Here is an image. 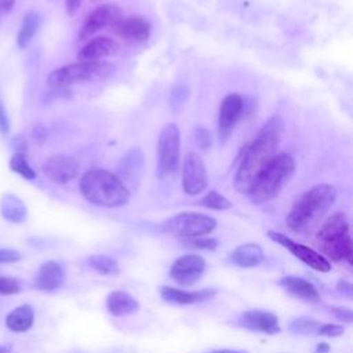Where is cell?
<instances>
[{"mask_svg": "<svg viewBox=\"0 0 353 353\" xmlns=\"http://www.w3.org/2000/svg\"><path fill=\"white\" fill-rule=\"evenodd\" d=\"M11 350V346H0V353H10Z\"/></svg>", "mask_w": 353, "mask_h": 353, "instance_id": "cell-45", "label": "cell"}, {"mask_svg": "<svg viewBox=\"0 0 353 353\" xmlns=\"http://www.w3.org/2000/svg\"><path fill=\"white\" fill-rule=\"evenodd\" d=\"M284 132V123L274 114L261 127L254 141L244 148L239 168L234 175V188L241 194H248L255 179L269 161L277 154V148Z\"/></svg>", "mask_w": 353, "mask_h": 353, "instance_id": "cell-1", "label": "cell"}, {"mask_svg": "<svg viewBox=\"0 0 353 353\" xmlns=\"http://www.w3.org/2000/svg\"><path fill=\"white\" fill-rule=\"evenodd\" d=\"M21 259V254L15 250L0 248V263H12Z\"/></svg>", "mask_w": 353, "mask_h": 353, "instance_id": "cell-37", "label": "cell"}, {"mask_svg": "<svg viewBox=\"0 0 353 353\" xmlns=\"http://www.w3.org/2000/svg\"><path fill=\"white\" fill-rule=\"evenodd\" d=\"M320 321L316 319H309V317H301V319H295L290 323V330L292 332H298V334H312L316 332L317 328L320 327Z\"/></svg>", "mask_w": 353, "mask_h": 353, "instance_id": "cell-29", "label": "cell"}, {"mask_svg": "<svg viewBox=\"0 0 353 353\" xmlns=\"http://www.w3.org/2000/svg\"><path fill=\"white\" fill-rule=\"evenodd\" d=\"M316 243L327 259L353 263V241L346 214L335 212L330 215L317 230Z\"/></svg>", "mask_w": 353, "mask_h": 353, "instance_id": "cell-4", "label": "cell"}, {"mask_svg": "<svg viewBox=\"0 0 353 353\" xmlns=\"http://www.w3.org/2000/svg\"><path fill=\"white\" fill-rule=\"evenodd\" d=\"M205 270V261L197 254L179 256L170 268V277L179 285L189 287L200 280Z\"/></svg>", "mask_w": 353, "mask_h": 353, "instance_id": "cell-12", "label": "cell"}, {"mask_svg": "<svg viewBox=\"0 0 353 353\" xmlns=\"http://www.w3.org/2000/svg\"><path fill=\"white\" fill-rule=\"evenodd\" d=\"M200 204L205 208L210 210H215V211H223V210H229L232 208V201L225 197L223 194H221L216 190H210L201 200Z\"/></svg>", "mask_w": 353, "mask_h": 353, "instance_id": "cell-28", "label": "cell"}, {"mask_svg": "<svg viewBox=\"0 0 353 353\" xmlns=\"http://www.w3.org/2000/svg\"><path fill=\"white\" fill-rule=\"evenodd\" d=\"M216 226V221L201 212H179L161 223V230L167 234L183 239L201 237L211 233Z\"/></svg>", "mask_w": 353, "mask_h": 353, "instance_id": "cell-8", "label": "cell"}, {"mask_svg": "<svg viewBox=\"0 0 353 353\" xmlns=\"http://www.w3.org/2000/svg\"><path fill=\"white\" fill-rule=\"evenodd\" d=\"M21 284L18 280L12 279V277H4L0 276V294L3 295H12V294H18L21 291Z\"/></svg>", "mask_w": 353, "mask_h": 353, "instance_id": "cell-32", "label": "cell"}, {"mask_svg": "<svg viewBox=\"0 0 353 353\" xmlns=\"http://www.w3.org/2000/svg\"><path fill=\"white\" fill-rule=\"evenodd\" d=\"M88 263L90 266L101 273V274H106V276H116L120 273V268L119 263L114 258L109 256V255H103V254H95L91 255L88 258Z\"/></svg>", "mask_w": 353, "mask_h": 353, "instance_id": "cell-26", "label": "cell"}, {"mask_svg": "<svg viewBox=\"0 0 353 353\" xmlns=\"http://www.w3.org/2000/svg\"><path fill=\"white\" fill-rule=\"evenodd\" d=\"M336 199V189L330 183H320L302 193L290 210L285 223L290 230L306 234L312 232Z\"/></svg>", "mask_w": 353, "mask_h": 353, "instance_id": "cell-2", "label": "cell"}, {"mask_svg": "<svg viewBox=\"0 0 353 353\" xmlns=\"http://www.w3.org/2000/svg\"><path fill=\"white\" fill-rule=\"evenodd\" d=\"M117 50L119 44L114 39L108 36H97L87 40V43L77 52V59L81 62H98L116 54Z\"/></svg>", "mask_w": 353, "mask_h": 353, "instance_id": "cell-17", "label": "cell"}, {"mask_svg": "<svg viewBox=\"0 0 353 353\" xmlns=\"http://www.w3.org/2000/svg\"><path fill=\"white\" fill-rule=\"evenodd\" d=\"M123 18L121 8L114 3H105L95 7L84 19L79 37L80 40H88L106 26H114Z\"/></svg>", "mask_w": 353, "mask_h": 353, "instance_id": "cell-10", "label": "cell"}, {"mask_svg": "<svg viewBox=\"0 0 353 353\" xmlns=\"http://www.w3.org/2000/svg\"><path fill=\"white\" fill-rule=\"evenodd\" d=\"M194 142L200 150H208L212 146V137L211 132L205 127H196L193 131Z\"/></svg>", "mask_w": 353, "mask_h": 353, "instance_id": "cell-31", "label": "cell"}, {"mask_svg": "<svg viewBox=\"0 0 353 353\" xmlns=\"http://www.w3.org/2000/svg\"><path fill=\"white\" fill-rule=\"evenodd\" d=\"M188 98H189V88H188V85H185V84L175 85L172 88V91H171V99H170L172 110L182 109L185 102L188 101Z\"/></svg>", "mask_w": 353, "mask_h": 353, "instance_id": "cell-30", "label": "cell"}, {"mask_svg": "<svg viewBox=\"0 0 353 353\" xmlns=\"http://www.w3.org/2000/svg\"><path fill=\"white\" fill-rule=\"evenodd\" d=\"M295 172V160L288 153H277L255 179L248 196L256 204L273 200Z\"/></svg>", "mask_w": 353, "mask_h": 353, "instance_id": "cell-5", "label": "cell"}, {"mask_svg": "<svg viewBox=\"0 0 353 353\" xmlns=\"http://www.w3.org/2000/svg\"><path fill=\"white\" fill-rule=\"evenodd\" d=\"M113 30L123 40L130 43H145L150 37V22L142 15H131L121 18L114 26Z\"/></svg>", "mask_w": 353, "mask_h": 353, "instance_id": "cell-15", "label": "cell"}, {"mask_svg": "<svg viewBox=\"0 0 353 353\" xmlns=\"http://www.w3.org/2000/svg\"><path fill=\"white\" fill-rule=\"evenodd\" d=\"M229 261L239 268H254L263 261V250L255 243L241 244L230 252Z\"/></svg>", "mask_w": 353, "mask_h": 353, "instance_id": "cell-21", "label": "cell"}, {"mask_svg": "<svg viewBox=\"0 0 353 353\" xmlns=\"http://www.w3.org/2000/svg\"><path fill=\"white\" fill-rule=\"evenodd\" d=\"M181 160V131L175 123L165 124L157 137V175L167 178L175 174Z\"/></svg>", "mask_w": 353, "mask_h": 353, "instance_id": "cell-7", "label": "cell"}, {"mask_svg": "<svg viewBox=\"0 0 353 353\" xmlns=\"http://www.w3.org/2000/svg\"><path fill=\"white\" fill-rule=\"evenodd\" d=\"M80 192L87 201L105 208L123 207L130 200V190L121 178L105 168L85 171L80 178Z\"/></svg>", "mask_w": 353, "mask_h": 353, "instance_id": "cell-3", "label": "cell"}, {"mask_svg": "<svg viewBox=\"0 0 353 353\" xmlns=\"http://www.w3.org/2000/svg\"><path fill=\"white\" fill-rule=\"evenodd\" d=\"M208 353H247L244 350H233V349H216V350H211Z\"/></svg>", "mask_w": 353, "mask_h": 353, "instance_id": "cell-44", "label": "cell"}, {"mask_svg": "<svg viewBox=\"0 0 353 353\" xmlns=\"http://www.w3.org/2000/svg\"><path fill=\"white\" fill-rule=\"evenodd\" d=\"M44 175L59 185L73 181L79 174V163L66 154H54L43 164Z\"/></svg>", "mask_w": 353, "mask_h": 353, "instance_id": "cell-14", "label": "cell"}, {"mask_svg": "<svg viewBox=\"0 0 353 353\" xmlns=\"http://www.w3.org/2000/svg\"><path fill=\"white\" fill-rule=\"evenodd\" d=\"M14 4H15V0H0V11L7 14L12 10Z\"/></svg>", "mask_w": 353, "mask_h": 353, "instance_id": "cell-42", "label": "cell"}, {"mask_svg": "<svg viewBox=\"0 0 353 353\" xmlns=\"http://www.w3.org/2000/svg\"><path fill=\"white\" fill-rule=\"evenodd\" d=\"M114 69L110 62L79 61L52 70L47 77V83L51 88H69L73 84L105 80L113 74Z\"/></svg>", "mask_w": 353, "mask_h": 353, "instance_id": "cell-6", "label": "cell"}, {"mask_svg": "<svg viewBox=\"0 0 353 353\" xmlns=\"http://www.w3.org/2000/svg\"><path fill=\"white\" fill-rule=\"evenodd\" d=\"M65 270L62 265L55 261H47L40 265L36 276H34V285L36 288L51 292L58 290L65 281Z\"/></svg>", "mask_w": 353, "mask_h": 353, "instance_id": "cell-19", "label": "cell"}, {"mask_svg": "<svg viewBox=\"0 0 353 353\" xmlns=\"http://www.w3.org/2000/svg\"><path fill=\"white\" fill-rule=\"evenodd\" d=\"M216 294L214 288H204L197 291H186L175 287L164 285L160 288V295L164 301L175 305H193L211 299Z\"/></svg>", "mask_w": 353, "mask_h": 353, "instance_id": "cell-18", "label": "cell"}, {"mask_svg": "<svg viewBox=\"0 0 353 353\" xmlns=\"http://www.w3.org/2000/svg\"><path fill=\"white\" fill-rule=\"evenodd\" d=\"M343 331H345L343 325L327 323V324H320L316 334L321 335V336H327V338H336V336H341L343 334Z\"/></svg>", "mask_w": 353, "mask_h": 353, "instance_id": "cell-33", "label": "cell"}, {"mask_svg": "<svg viewBox=\"0 0 353 353\" xmlns=\"http://www.w3.org/2000/svg\"><path fill=\"white\" fill-rule=\"evenodd\" d=\"M188 244L193 248H199V250H215L218 247V240L212 239V237H194V239H189Z\"/></svg>", "mask_w": 353, "mask_h": 353, "instance_id": "cell-34", "label": "cell"}, {"mask_svg": "<svg viewBox=\"0 0 353 353\" xmlns=\"http://www.w3.org/2000/svg\"><path fill=\"white\" fill-rule=\"evenodd\" d=\"M239 324L255 332H263L269 335L280 332V324H279L277 316L265 310L251 309V310L243 312V314L239 319Z\"/></svg>", "mask_w": 353, "mask_h": 353, "instance_id": "cell-16", "label": "cell"}, {"mask_svg": "<svg viewBox=\"0 0 353 353\" xmlns=\"http://www.w3.org/2000/svg\"><path fill=\"white\" fill-rule=\"evenodd\" d=\"M268 237L270 240H273L274 243L280 244L281 247L287 248L295 258H298L299 261H302L305 265L310 266L312 269L321 272V273H327L331 270V262L323 256V254L314 251L313 248L296 243L292 239H290L288 236L280 233V232H274V230H269L268 232Z\"/></svg>", "mask_w": 353, "mask_h": 353, "instance_id": "cell-9", "label": "cell"}, {"mask_svg": "<svg viewBox=\"0 0 353 353\" xmlns=\"http://www.w3.org/2000/svg\"><path fill=\"white\" fill-rule=\"evenodd\" d=\"M30 137L33 139V142L36 145H43L46 141H47V137H48V131L46 128L44 124L41 123H37L32 127V131H30Z\"/></svg>", "mask_w": 353, "mask_h": 353, "instance_id": "cell-35", "label": "cell"}, {"mask_svg": "<svg viewBox=\"0 0 353 353\" xmlns=\"http://www.w3.org/2000/svg\"><path fill=\"white\" fill-rule=\"evenodd\" d=\"M41 25V17L36 11H28L23 15L21 22L18 34H17V46L18 48H25L36 36L39 28Z\"/></svg>", "mask_w": 353, "mask_h": 353, "instance_id": "cell-25", "label": "cell"}, {"mask_svg": "<svg viewBox=\"0 0 353 353\" xmlns=\"http://www.w3.org/2000/svg\"><path fill=\"white\" fill-rule=\"evenodd\" d=\"M0 132L6 137L10 132V120L4 106L0 103Z\"/></svg>", "mask_w": 353, "mask_h": 353, "instance_id": "cell-38", "label": "cell"}, {"mask_svg": "<svg viewBox=\"0 0 353 353\" xmlns=\"http://www.w3.org/2000/svg\"><path fill=\"white\" fill-rule=\"evenodd\" d=\"M106 309L113 316H127L139 309L138 301L125 291H112L106 296Z\"/></svg>", "mask_w": 353, "mask_h": 353, "instance_id": "cell-22", "label": "cell"}, {"mask_svg": "<svg viewBox=\"0 0 353 353\" xmlns=\"http://www.w3.org/2000/svg\"><path fill=\"white\" fill-rule=\"evenodd\" d=\"M83 0H65V10L69 17H73L81 7Z\"/></svg>", "mask_w": 353, "mask_h": 353, "instance_id": "cell-39", "label": "cell"}, {"mask_svg": "<svg viewBox=\"0 0 353 353\" xmlns=\"http://www.w3.org/2000/svg\"><path fill=\"white\" fill-rule=\"evenodd\" d=\"M34 321V312L30 305H21L12 309L6 317V325L12 332L28 331Z\"/></svg>", "mask_w": 353, "mask_h": 353, "instance_id": "cell-24", "label": "cell"}, {"mask_svg": "<svg viewBox=\"0 0 353 353\" xmlns=\"http://www.w3.org/2000/svg\"><path fill=\"white\" fill-rule=\"evenodd\" d=\"M0 214L11 223H21L28 216V208L21 197L12 193H4L0 197Z\"/></svg>", "mask_w": 353, "mask_h": 353, "instance_id": "cell-23", "label": "cell"}, {"mask_svg": "<svg viewBox=\"0 0 353 353\" xmlns=\"http://www.w3.org/2000/svg\"><path fill=\"white\" fill-rule=\"evenodd\" d=\"M328 309H330V312H331L338 320H341V321H343V323H352L353 316H352V310H350V309H347V307H339V306H331V307H328Z\"/></svg>", "mask_w": 353, "mask_h": 353, "instance_id": "cell-36", "label": "cell"}, {"mask_svg": "<svg viewBox=\"0 0 353 353\" xmlns=\"http://www.w3.org/2000/svg\"><path fill=\"white\" fill-rule=\"evenodd\" d=\"M243 109L244 102L239 94L230 92L223 97L218 113V138L221 142H225L229 138L243 114Z\"/></svg>", "mask_w": 353, "mask_h": 353, "instance_id": "cell-13", "label": "cell"}, {"mask_svg": "<svg viewBox=\"0 0 353 353\" xmlns=\"http://www.w3.org/2000/svg\"><path fill=\"white\" fill-rule=\"evenodd\" d=\"M281 287L294 295L295 298H299L309 303H319L320 302V294L317 288L307 280L296 276H284L280 279Z\"/></svg>", "mask_w": 353, "mask_h": 353, "instance_id": "cell-20", "label": "cell"}, {"mask_svg": "<svg viewBox=\"0 0 353 353\" xmlns=\"http://www.w3.org/2000/svg\"><path fill=\"white\" fill-rule=\"evenodd\" d=\"M10 170L18 175H21L23 179L33 181L36 179V171L26 160V156L23 153H14L10 159Z\"/></svg>", "mask_w": 353, "mask_h": 353, "instance_id": "cell-27", "label": "cell"}, {"mask_svg": "<svg viewBox=\"0 0 353 353\" xmlns=\"http://www.w3.org/2000/svg\"><path fill=\"white\" fill-rule=\"evenodd\" d=\"M12 146L15 149V153H23L25 154V150H26V141L22 135L19 137H15V139L12 141Z\"/></svg>", "mask_w": 353, "mask_h": 353, "instance_id": "cell-40", "label": "cell"}, {"mask_svg": "<svg viewBox=\"0 0 353 353\" xmlns=\"http://www.w3.org/2000/svg\"><path fill=\"white\" fill-rule=\"evenodd\" d=\"M316 353H330V345L324 343V342H320L316 347Z\"/></svg>", "mask_w": 353, "mask_h": 353, "instance_id": "cell-43", "label": "cell"}, {"mask_svg": "<svg viewBox=\"0 0 353 353\" xmlns=\"http://www.w3.org/2000/svg\"><path fill=\"white\" fill-rule=\"evenodd\" d=\"M338 291L341 292V294H343V295H346V296H352V284L349 283V281H346V280H341L339 283H338Z\"/></svg>", "mask_w": 353, "mask_h": 353, "instance_id": "cell-41", "label": "cell"}, {"mask_svg": "<svg viewBox=\"0 0 353 353\" xmlns=\"http://www.w3.org/2000/svg\"><path fill=\"white\" fill-rule=\"evenodd\" d=\"M208 186V172L201 157L194 153H186L182 164V189L186 194L197 196Z\"/></svg>", "mask_w": 353, "mask_h": 353, "instance_id": "cell-11", "label": "cell"}]
</instances>
